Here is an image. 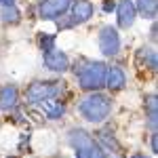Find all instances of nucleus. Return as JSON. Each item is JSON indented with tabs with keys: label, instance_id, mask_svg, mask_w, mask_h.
I'll return each mask as SVG.
<instances>
[{
	"label": "nucleus",
	"instance_id": "f257e3e1",
	"mask_svg": "<svg viewBox=\"0 0 158 158\" xmlns=\"http://www.w3.org/2000/svg\"><path fill=\"white\" fill-rule=\"evenodd\" d=\"M106 70H108V65L101 63V61L82 59L74 68L76 78H78V86L82 91H86V93L103 89V85H106Z\"/></svg>",
	"mask_w": 158,
	"mask_h": 158
},
{
	"label": "nucleus",
	"instance_id": "f03ea898",
	"mask_svg": "<svg viewBox=\"0 0 158 158\" xmlns=\"http://www.w3.org/2000/svg\"><path fill=\"white\" fill-rule=\"evenodd\" d=\"M78 112H80V116L86 122L99 124V122H103L110 116V112H112V99L108 95H103V93H99V91L86 93L85 97L80 99Z\"/></svg>",
	"mask_w": 158,
	"mask_h": 158
},
{
	"label": "nucleus",
	"instance_id": "7ed1b4c3",
	"mask_svg": "<svg viewBox=\"0 0 158 158\" xmlns=\"http://www.w3.org/2000/svg\"><path fill=\"white\" fill-rule=\"evenodd\" d=\"M68 143L74 148L76 158H106V152L101 150L97 139H93L82 129H72L68 133Z\"/></svg>",
	"mask_w": 158,
	"mask_h": 158
},
{
	"label": "nucleus",
	"instance_id": "20e7f679",
	"mask_svg": "<svg viewBox=\"0 0 158 158\" xmlns=\"http://www.w3.org/2000/svg\"><path fill=\"white\" fill-rule=\"evenodd\" d=\"M61 85L55 80H36L25 89V103H42L51 97H57Z\"/></svg>",
	"mask_w": 158,
	"mask_h": 158
},
{
	"label": "nucleus",
	"instance_id": "39448f33",
	"mask_svg": "<svg viewBox=\"0 0 158 158\" xmlns=\"http://www.w3.org/2000/svg\"><path fill=\"white\" fill-rule=\"evenodd\" d=\"M97 44H99V51H101L106 57L118 55V51H120V34H118V30L112 27V25H103V27L99 30Z\"/></svg>",
	"mask_w": 158,
	"mask_h": 158
},
{
	"label": "nucleus",
	"instance_id": "423d86ee",
	"mask_svg": "<svg viewBox=\"0 0 158 158\" xmlns=\"http://www.w3.org/2000/svg\"><path fill=\"white\" fill-rule=\"evenodd\" d=\"M70 4H72V0H40L38 17L47 19V21H53L57 17H63L65 13L70 11Z\"/></svg>",
	"mask_w": 158,
	"mask_h": 158
},
{
	"label": "nucleus",
	"instance_id": "0eeeda50",
	"mask_svg": "<svg viewBox=\"0 0 158 158\" xmlns=\"http://www.w3.org/2000/svg\"><path fill=\"white\" fill-rule=\"evenodd\" d=\"M42 61H44V68H47L49 72L63 74V72L70 70V57H68L63 51H59L57 47L47 51V53H42Z\"/></svg>",
	"mask_w": 158,
	"mask_h": 158
},
{
	"label": "nucleus",
	"instance_id": "6e6552de",
	"mask_svg": "<svg viewBox=\"0 0 158 158\" xmlns=\"http://www.w3.org/2000/svg\"><path fill=\"white\" fill-rule=\"evenodd\" d=\"M116 15H118V25L129 30L135 23V17H137L133 0H118L116 2Z\"/></svg>",
	"mask_w": 158,
	"mask_h": 158
},
{
	"label": "nucleus",
	"instance_id": "1a4fd4ad",
	"mask_svg": "<svg viewBox=\"0 0 158 158\" xmlns=\"http://www.w3.org/2000/svg\"><path fill=\"white\" fill-rule=\"evenodd\" d=\"M70 11H72V21L74 23H86V21L93 17L95 6H93L91 0H72Z\"/></svg>",
	"mask_w": 158,
	"mask_h": 158
},
{
	"label": "nucleus",
	"instance_id": "9d476101",
	"mask_svg": "<svg viewBox=\"0 0 158 158\" xmlns=\"http://www.w3.org/2000/svg\"><path fill=\"white\" fill-rule=\"evenodd\" d=\"M127 85V76H124V70H122L120 65H110L108 70H106V85L112 93H118L122 91Z\"/></svg>",
	"mask_w": 158,
	"mask_h": 158
},
{
	"label": "nucleus",
	"instance_id": "9b49d317",
	"mask_svg": "<svg viewBox=\"0 0 158 158\" xmlns=\"http://www.w3.org/2000/svg\"><path fill=\"white\" fill-rule=\"evenodd\" d=\"M19 103V91L15 85H4L0 89V110L2 112H13Z\"/></svg>",
	"mask_w": 158,
	"mask_h": 158
},
{
	"label": "nucleus",
	"instance_id": "f8f14e48",
	"mask_svg": "<svg viewBox=\"0 0 158 158\" xmlns=\"http://www.w3.org/2000/svg\"><path fill=\"white\" fill-rule=\"evenodd\" d=\"M42 112H44V116L49 120H59L61 116L65 114V103L55 97H51L47 101H42Z\"/></svg>",
	"mask_w": 158,
	"mask_h": 158
},
{
	"label": "nucleus",
	"instance_id": "ddd939ff",
	"mask_svg": "<svg viewBox=\"0 0 158 158\" xmlns=\"http://www.w3.org/2000/svg\"><path fill=\"white\" fill-rule=\"evenodd\" d=\"M146 116H148V124L152 129V133L156 131V118H158V101H156V93H150L146 97Z\"/></svg>",
	"mask_w": 158,
	"mask_h": 158
},
{
	"label": "nucleus",
	"instance_id": "4468645a",
	"mask_svg": "<svg viewBox=\"0 0 158 158\" xmlns=\"http://www.w3.org/2000/svg\"><path fill=\"white\" fill-rule=\"evenodd\" d=\"M133 4H135V11L139 13L143 19H154L156 17V11H158L156 0H137Z\"/></svg>",
	"mask_w": 158,
	"mask_h": 158
},
{
	"label": "nucleus",
	"instance_id": "2eb2a0df",
	"mask_svg": "<svg viewBox=\"0 0 158 158\" xmlns=\"http://www.w3.org/2000/svg\"><path fill=\"white\" fill-rule=\"evenodd\" d=\"M0 17H2V23L6 25H17L21 21V11L15 6V4H6L0 9Z\"/></svg>",
	"mask_w": 158,
	"mask_h": 158
},
{
	"label": "nucleus",
	"instance_id": "dca6fc26",
	"mask_svg": "<svg viewBox=\"0 0 158 158\" xmlns=\"http://www.w3.org/2000/svg\"><path fill=\"white\" fill-rule=\"evenodd\" d=\"M137 63L139 65H146L148 70H156L158 61H156V51L154 49H139V53H137Z\"/></svg>",
	"mask_w": 158,
	"mask_h": 158
},
{
	"label": "nucleus",
	"instance_id": "f3484780",
	"mask_svg": "<svg viewBox=\"0 0 158 158\" xmlns=\"http://www.w3.org/2000/svg\"><path fill=\"white\" fill-rule=\"evenodd\" d=\"M38 44H40V49H42V53H47V51L55 49V36L53 34H38Z\"/></svg>",
	"mask_w": 158,
	"mask_h": 158
},
{
	"label": "nucleus",
	"instance_id": "a211bd4d",
	"mask_svg": "<svg viewBox=\"0 0 158 158\" xmlns=\"http://www.w3.org/2000/svg\"><path fill=\"white\" fill-rule=\"evenodd\" d=\"M101 9H103V13H112V11H116V2H114V0H103Z\"/></svg>",
	"mask_w": 158,
	"mask_h": 158
},
{
	"label": "nucleus",
	"instance_id": "6ab92c4d",
	"mask_svg": "<svg viewBox=\"0 0 158 158\" xmlns=\"http://www.w3.org/2000/svg\"><path fill=\"white\" fill-rule=\"evenodd\" d=\"M152 152H154V154L158 152V146H156V131L152 133Z\"/></svg>",
	"mask_w": 158,
	"mask_h": 158
},
{
	"label": "nucleus",
	"instance_id": "aec40b11",
	"mask_svg": "<svg viewBox=\"0 0 158 158\" xmlns=\"http://www.w3.org/2000/svg\"><path fill=\"white\" fill-rule=\"evenodd\" d=\"M150 38H152V40H156V23L152 25V30H150Z\"/></svg>",
	"mask_w": 158,
	"mask_h": 158
},
{
	"label": "nucleus",
	"instance_id": "412c9836",
	"mask_svg": "<svg viewBox=\"0 0 158 158\" xmlns=\"http://www.w3.org/2000/svg\"><path fill=\"white\" fill-rule=\"evenodd\" d=\"M6 4H15V0H0V6H6Z\"/></svg>",
	"mask_w": 158,
	"mask_h": 158
},
{
	"label": "nucleus",
	"instance_id": "4be33fe9",
	"mask_svg": "<svg viewBox=\"0 0 158 158\" xmlns=\"http://www.w3.org/2000/svg\"><path fill=\"white\" fill-rule=\"evenodd\" d=\"M131 158H150V156H146V154H133Z\"/></svg>",
	"mask_w": 158,
	"mask_h": 158
},
{
	"label": "nucleus",
	"instance_id": "5701e85b",
	"mask_svg": "<svg viewBox=\"0 0 158 158\" xmlns=\"http://www.w3.org/2000/svg\"><path fill=\"white\" fill-rule=\"evenodd\" d=\"M9 158H17V156H9Z\"/></svg>",
	"mask_w": 158,
	"mask_h": 158
}]
</instances>
